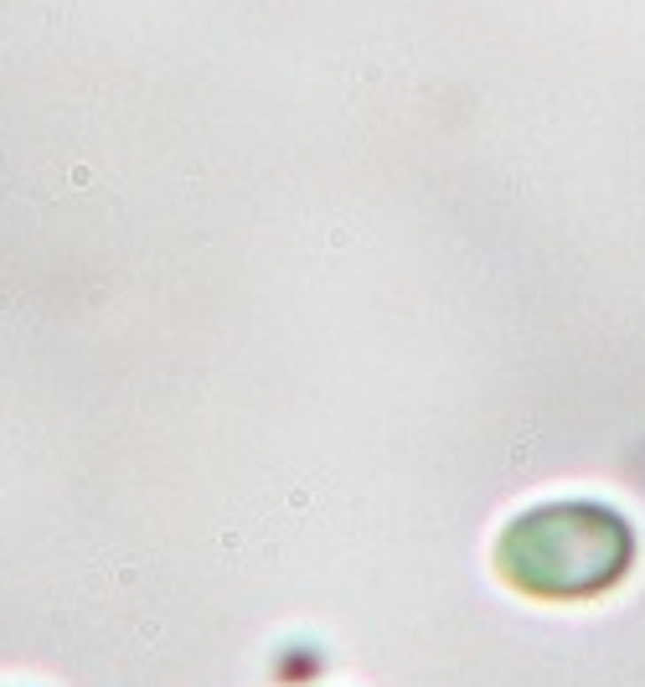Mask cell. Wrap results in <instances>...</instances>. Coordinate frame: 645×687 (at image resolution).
<instances>
[{
  "label": "cell",
  "instance_id": "obj_1",
  "mask_svg": "<svg viewBox=\"0 0 645 687\" xmlns=\"http://www.w3.org/2000/svg\"><path fill=\"white\" fill-rule=\"evenodd\" d=\"M635 564V533L604 502H548L522 511L496 543V568L532 599H594Z\"/></svg>",
  "mask_w": 645,
  "mask_h": 687
}]
</instances>
